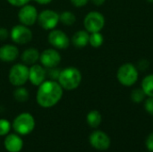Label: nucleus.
<instances>
[{
	"label": "nucleus",
	"instance_id": "nucleus-10",
	"mask_svg": "<svg viewBox=\"0 0 153 152\" xmlns=\"http://www.w3.org/2000/svg\"><path fill=\"white\" fill-rule=\"evenodd\" d=\"M38 15L39 13L36 7L32 4H27L20 7L18 12V20L21 24L30 27L35 24L38 20Z\"/></svg>",
	"mask_w": 153,
	"mask_h": 152
},
{
	"label": "nucleus",
	"instance_id": "nucleus-20",
	"mask_svg": "<svg viewBox=\"0 0 153 152\" xmlns=\"http://www.w3.org/2000/svg\"><path fill=\"white\" fill-rule=\"evenodd\" d=\"M142 89L146 96L153 98V74L144 77L142 82Z\"/></svg>",
	"mask_w": 153,
	"mask_h": 152
},
{
	"label": "nucleus",
	"instance_id": "nucleus-15",
	"mask_svg": "<svg viewBox=\"0 0 153 152\" xmlns=\"http://www.w3.org/2000/svg\"><path fill=\"white\" fill-rule=\"evenodd\" d=\"M4 148L9 152H20L22 150L23 142L16 133L7 134L4 139Z\"/></svg>",
	"mask_w": 153,
	"mask_h": 152
},
{
	"label": "nucleus",
	"instance_id": "nucleus-22",
	"mask_svg": "<svg viewBox=\"0 0 153 152\" xmlns=\"http://www.w3.org/2000/svg\"><path fill=\"white\" fill-rule=\"evenodd\" d=\"M104 42L103 35L100 32H93L90 35L89 44L93 47H100Z\"/></svg>",
	"mask_w": 153,
	"mask_h": 152
},
{
	"label": "nucleus",
	"instance_id": "nucleus-11",
	"mask_svg": "<svg viewBox=\"0 0 153 152\" xmlns=\"http://www.w3.org/2000/svg\"><path fill=\"white\" fill-rule=\"evenodd\" d=\"M39 62L45 68H55L61 63V55L56 48H47L40 53Z\"/></svg>",
	"mask_w": 153,
	"mask_h": 152
},
{
	"label": "nucleus",
	"instance_id": "nucleus-23",
	"mask_svg": "<svg viewBox=\"0 0 153 152\" xmlns=\"http://www.w3.org/2000/svg\"><path fill=\"white\" fill-rule=\"evenodd\" d=\"M145 93L144 91L143 90V89H135L132 91V94H131V99L135 103H140L142 102L144 98H145Z\"/></svg>",
	"mask_w": 153,
	"mask_h": 152
},
{
	"label": "nucleus",
	"instance_id": "nucleus-4",
	"mask_svg": "<svg viewBox=\"0 0 153 152\" xmlns=\"http://www.w3.org/2000/svg\"><path fill=\"white\" fill-rule=\"evenodd\" d=\"M8 79L13 86H23L29 81V66L23 63L15 64L9 71Z\"/></svg>",
	"mask_w": 153,
	"mask_h": 152
},
{
	"label": "nucleus",
	"instance_id": "nucleus-2",
	"mask_svg": "<svg viewBox=\"0 0 153 152\" xmlns=\"http://www.w3.org/2000/svg\"><path fill=\"white\" fill-rule=\"evenodd\" d=\"M82 73L75 67H66L60 71L57 82L65 90H74L77 89L82 82Z\"/></svg>",
	"mask_w": 153,
	"mask_h": 152
},
{
	"label": "nucleus",
	"instance_id": "nucleus-17",
	"mask_svg": "<svg viewBox=\"0 0 153 152\" xmlns=\"http://www.w3.org/2000/svg\"><path fill=\"white\" fill-rule=\"evenodd\" d=\"M90 34L87 30H78L72 37V43L76 47H84L89 44Z\"/></svg>",
	"mask_w": 153,
	"mask_h": 152
},
{
	"label": "nucleus",
	"instance_id": "nucleus-12",
	"mask_svg": "<svg viewBox=\"0 0 153 152\" xmlns=\"http://www.w3.org/2000/svg\"><path fill=\"white\" fill-rule=\"evenodd\" d=\"M91 145L98 151H106L109 148L111 140L108 135L102 131H94L89 138Z\"/></svg>",
	"mask_w": 153,
	"mask_h": 152
},
{
	"label": "nucleus",
	"instance_id": "nucleus-7",
	"mask_svg": "<svg viewBox=\"0 0 153 152\" xmlns=\"http://www.w3.org/2000/svg\"><path fill=\"white\" fill-rule=\"evenodd\" d=\"M83 25L85 30L90 33L100 32L105 25V18L99 12H90L83 20Z\"/></svg>",
	"mask_w": 153,
	"mask_h": 152
},
{
	"label": "nucleus",
	"instance_id": "nucleus-9",
	"mask_svg": "<svg viewBox=\"0 0 153 152\" xmlns=\"http://www.w3.org/2000/svg\"><path fill=\"white\" fill-rule=\"evenodd\" d=\"M48 43L56 49H66L70 46V39L67 34L61 30H51L48 35Z\"/></svg>",
	"mask_w": 153,
	"mask_h": 152
},
{
	"label": "nucleus",
	"instance_id": "nucleus-5",
	"mask_svg": "<svg viewBox=\"0 0 153 152\" xmlns=\"http://www.w3.org/2000/svg\"><path fill=\"white\" fill-rule=\"evenodd\" d=\"M118 82L124 86H132L138 80V70L136 67L130 63L122 65L117 73Z\"/></svg>",
	"mask_w": 153,
	"mask_h": 152
},
{
	"label": "nucleus",
	"instance_id": "nucleus-32",
	"mask_svg": "<svg viewBox=\"0 0 153 152\" xmlns=\"http://www.w3.org/2000/svg\"><path fill=\"white\" fill-rule=\"evenodd\" d=\"M105 1L106 0H91V2L94 4H96V5H101V4H103L105 3Z\"/></svg>",
	"mask_w": 153,
	"mask_h": 152
},
{
	"label": "nucleus",
	"instance_id": "nucleus-14",
	"mask_svg": "<svg viewBox=\"0 0 153 152\" xmlns=\"http://www.w3.org/2000/svg\"><path fill=\"white\" fill-rule=\"evenodd\" d=\"M20 56L18 47L13 44H4L0 47V60L6 63L15 61Z\"/></svg>",
	"mask_w": 153,
	"mask_h": 152
},
{
	"label": "nucleus",
	"instance_id": "nucleus-26",
	"mask_svg": "<svg viewBox=\"0 0 153 152\" xmlns=\"http://www.w3.org/2000/svg\"><path fill=\"white\" fill-rule=\"evenodd\" d=\"M10 4L15 7H22L30 2V0H6Z\"/></svg>",
	"mask_w": 153,
	"mask_h": 152
},
{
	"label": "nucleus",
	"instance_id": "nucleus-1",
	"mask_svg": "<svg viewBox=\"0 0 153 152\" xmlns=\"http://www.w3.org/2000/svg\"><path fill=\"white\" fill-rule=\"evenodd\" d=\"M63 93L64 89L57 81L46 80L38 87L36 99L41 108H49L61 100Z\"/></svg>",
	"mask_w": 153,
	"mask_h": 152
},
{
	"label": "nucleus",
	"instance_id": "nucleus-31",
	"mask_svg": "<svg viewBox=\"0 0 153 152\" xmlns=\"http://www.w3.org/2000/svg\"><path fill=\"white\" fill-rule=\"evenodd\" d=\"M33 1H35L37 4H50L53 0H33Z\"/></svg>",
	"mask_w": 153,
	"mask_h": 152
},
{
	"label": "nucleus",
	"instance_id": "nucleus-30",
	"mask_svg": "<svg viewBox=\"0 0 153 152\" xmlns=\"http://www.w3.org/2000/svg\"><path fill=\"white\" fill-rule=\"evenodd\" d=\"M70 2L75 7H82L88 4L89 0H70Z\"/></svg>",
	"mask_w": 153,
	"mask_h": 152
},
{
	"label": "nucleus",
	"instance_id": "nucleus-6",
	"mask_svg": "<svg viewBox=\"0 0 153 152\" xmlns=\"http://www.w3.org/2000/svg\"><path fill=\"white\" fill-rule=\"evenodd\" d=\"M33 33L31 30L23 24L14 25L10 30V38L14 44L26 45L31 41Z\"/></svg>",
	"mask_w": 153,
	"mask_h": 152
},
{
	"label": "nucleus",
	"instance_id": "nucleus-19",
	"mask_svg": "<svg viewBox=\"0 0 153 152\" xmlns=\"http://www.w3.org/2000/svg\"><path fill=\"white\" fill-rule=\"evenodd\" d=\"M13 98L17 102H26L30 98L29 90L22 86L16 87V89L13 90Z\"/></svg>",
	"mask_w": 153,
	"mask_h": 152
},
{
	"label": "nucleus",
	"instance_id": "nucleus-27",
	"mask_svg": "<svg viewBox=\"0 0 153 152\" xmlns=\"http://www.w3.org/2000/svg\"><path fill=\"white\" fill-rule=\"evenodd\" d=\"M144 108H145V110L150 114L153 116V98H149L145 103H144Z\"/></svg>",
	"mask_w": 153,
	"mask_h": 152
},
{
	"label": "nucleus",
	"instance_id": "nucleus-18",
	"mask_svg": "<svg viewBox=\"0 0 153 152\" xmlns=\"http://www.w3.org/2000/svg\"><path fill=\"white\" fill-rule=\"evenodd\" d=\"M87 123L88 125L92 127V128H97L100 126L101 120H102V116L100 115V113L98 110H92L91 112L88 113L87 117H86Z\"/></svg>",
	"mask_w": 153,
	"mask_h": 152
},
{
	"label": "nucleus",
	"instance_id": "nucleus-21",
	"mask_svg": "<svg viewBox=\"0 0 153 152\" xmlns=\"http://www.w3.org/2000/svg\"><path fill=\"white\" fill-rule=\"evenodd\" d=\"M59 22L65 26H72L76 22V17L74 13L70 11H65L59 14Z\"/></svg>",
	"mask_w": 153,
	"mask_h": 152
},
{
	"label": "nucleus",
	"instance_id": "nucleus-28",
	"mask_svg": "<svg viewBox=\"0 0 153 152\" xmlns=\"http://www.w3.org/2000/svg\"><path fill=\"white\" fill-rule=\"evenodd\" d=\"M145 145L147 150L150 152H153V133H150L145 141Z\"/></svg>",
	"mask_w": 153,
	"mask_h": 152
},
{
	"label": "nucleus",
	"instance_id": "nucleus-24",
	"mask_svg": "<svg viewBox=\"0 0 153 152\" xmlns=\"http://www.w3.org/2000/svg\"><path fill=\"white\" fill-rule=\"evenodd\" d=\"M11 129V124L6 119H0V136L7 135V133L10 132Z\"/></svg>",
	"mask_w": 153,
	"mask_h": 152
},
{
	"label": "nucleus",
	"instance_id": "nucleus-16",
	"mask_svg": "<svg viewBox=\"0 0 153 152\" xmlns=\"http://www.w3.org/2000/svg\"><path fill=\"white\" fill-rule=\"evenodd\" d=\"M39 51L35 47L26 48L21 55V59L22 63L26 65H32L39 61Z\"/></svg>",
	"mask_w": 153,
	"mask_h": 152
},
{
	"label": "nucleus",
	"instance_id": "nucleus-13",
	"mask_svg": "<svg viewBox=\"0 0 153 152\" xmlns=\"http://www.w3.org/2000/svg\"><path fill=\"white\" fill-rule=\"evenodd\" d=\"M47 71L46 68L39 64H34L29 67V81L30 82L39 87L43 82L46 81Z\"/></svg>",
	"mask_w": 153,
	"mask_h": 152
},
{
	"label": "nucleus",
	"instance_id": "nucleus-29",
	"mask_svg": "<svg viewBox=\"0 0 153 152\" xmlns=\"http://www.w3.org/2000/svg\"><path fill=\"white\" fill-rule=\"evenodd\" d=\"M10 36V32L4 27H0V41H4Z\"/></svg>",
	"mask_w": 153,
	"mask_h": 152
},
{
	"label": "nucleus",
	"instance_id": "nucleus-33",
	"mask_svg": "<svg viewBox=\"0 0 153 152\" xmlns=\"http://www.w3.org/2000/svg\"><path fill=\"white\" fill-rule=\"evenodd\" d=\"M147 1H149L150 3H153V0H147Z\"/></svg>",
	"mask_w": 153,
	"mask_h": 152
},
{
	"label": "nucleus",
	"instance_id": "nucleus-25",
	"mask_svg": "<svg viewBox=\"0 0 153 152\" xmlns=\"http://www.w3.org/2000/svg\"><path fill=\"white\" fill-rule=\"evenodd\" d=\"M59 69H57L56 67L55 68H49L48 69V73H47V77H50V80H54V81H57L59 73H60Z\"/></svg>",
	"mask_w": 153,
	"mask_h": 152
},
{
	"label": "nucleus",
	"instance_id": "nucleus-8",
	"mask_svg": "<svg viewBox=\"0 0 153 152\" xmlns=\"http://www.w3.org/2000/svg\"><path fill=\"white\" fill-rule=\"evenodd\" d=\"M37 22L43 30H51L57 26L59 22V14L54 10L46 9L39 13Z\"/></svg>",
	"mask_w": 153,
	"mask_h": 152
},
{
	"label": "nucleus",
	"instance_id": "nucleus-3",
	"mask_svg": "<svg viewBox=\"0 0 153 152\" xmlns=\"http://www.w3.org/2000/svg\"><path fill=\"white\" fill-rule=\"evenodd\" d=\"M13 128L16 133L20 135H27L34 130L35 119L30 113H22L14 118Z\"/></svg>",
	"mask_w": 153,
	"mask_h": 152
}]
</instances>
